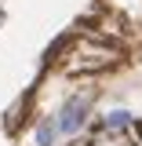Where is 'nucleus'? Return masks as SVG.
Listing matches in <instances>:
<instances>
[{
	"mask_svg": "<svg viewBox=\"0 0 142 146\" xmlns=\"http://www.w3.org/2000/svg\"><path fill=\"white\" fill-rule=\"evenodd\" d=\"M91 117V95L84 91H77V95H69L62 106H58V113H55V124H58V135L62 139H73V135H80V128L88 124Z\"/></svg>",
	"mask_w": 142,
	"mask_h": 146,
	"instance_id": "nucleus-1",
	"label": "nucleus"
},
{
	"mask_svg": "<svg viewBox=\"0 0 142 146\" xmlns=\"http://www.w3.org/2000/svg\"><path fill=\"white\" fill-rule=\"evenodd\" d=\"M62 143V135H58V124H55V113L51 117H44L33 131V146H58Z\"/></svg>",
	"mask_w": 142,
	"mask_h": 146,
	"instance_id": "nucleus-3",
	"label": "nucleus"
},
{
	"mask_svg": "<svg viewBox=\"0 0 142 146\" xmlns=\"http://www.w3.org/2000/svg\"><path fill=\"white\" fill-rule=\"evenodd\" d=\"M131 128V110H106L102 113V131H109V135H120V131H127Z\"/></svg>",
	"mask_w": 142,
	"mask_h": 146,
	"instance_id": "nucleus-2",
	"label": "nucleus"
}]
</instances>
